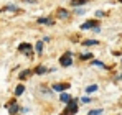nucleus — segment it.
Masks as SVG:
<instances>
[{"label": "nucleus", "instance_id": "f257e3e1", "mask_svg": "<svg viewBox=\"0 0 122 115\" xmlns=\"http://www.w3.org/2000/svg\"><path fill=\"white\" fill-rule=\"evenodd\" d=\"M78 99H73L71 102H68V105H66V109H64V112H63V115H74L76 112H78Z\"/></svg>", "mask_w": 122, "mask_h": 115}, {"label": "nucleus", "instance_id": "f03ea898", "mask_svg": "<svg viewBox=\"0 0 122 115\" xmlns=\"http://www.w3.org/2000/svg\"><path fill=\"white\" fill-rule=\"evenodd\" d=\"M60 64L63 67H69V66L73 64V53H71V51L64 53V54L60 58Z\"/></svg>", "mask_w": 122, "mask_h": 115}, {"label": "nucleus", "instance_id": "7ed1b4c3", "mask_svg": "<svg viewBox=\"0 0 122 115\" xmlns=\"http://www.w3.org/2000/svg\"><path fill=\"white\" fill-rule=\"evenodd\" d=\"M71 86H69V82H64V84H55L53 86V92H66L68 89H69Z\"/></svg>", "mask_w": 122, "mask_h": 115}, {"label": "nucleus", "instance_id": "20e7f679", "mask_svg": "<svg viewBox=\"0 0 122 115\" xmlns=\"http://www.w3.org/2000/svg\"><path fill=\"white\" fill-rule=\"evenodd\" d=\"M96 26H97V21H96V20H89V21H84L79 28L84 31V30H92V28H96Z\"/></svg>", "mask_w": 122, "mask_h": 115}, {"label": "nucleus", "instance_id": "39448f33", "mask_svg": "<svg viewBox=\"0 0 122 115\" xmlns=\"http://www.w3.org/2000/svg\"><path fill=\"white\" fill-rule=\"evenodd\" d=\"M18 51H20V53H25L26 56H31V44H28V43H21L20 46H18Z\"/></svg>", "mask_w": 122, "mask_h": 115}, {"label": "nucleus", "instance_id": "423d86ee", "mask_svg": "<svg viewBox=\"0 0 122 115\" xmlns=\"http://www.w3.org/2000/svg\"><path fill=\"white\" fill-rule=\"evenodd\" d=\"M89 3V0H71V7L73 8H78V7H84V5H87Z\"/></svg>", "mask_w": 122, "mask_h": 115}, {"label": "nucleus", "instance_id": "0eeeda50", "mask_svg": "<svg viewBox=\"0 0 122 115\" xmlns=\"http://www.w3.org/2000/svg\"><path fill=\"white\" fill-rule=\"evenodd\" d=\"M58 17H60L61 20H66L69 17V12H68L66 8H60V10H58Z\"/></svg>", "mask_w": 122, "mask_h": 115}, {"label": "nucleus", "instance_id": "6e6552de", "mask_svg": "<svg viewBox=\"0 0 122 115\" xmlns=\"http://www.w3.org/2000/svg\"><path fill=\"white\" fill-rule=\"evenodd\" d=\"M43 46H45V41H43V39H40V41H36V44H35L36 54H41V53H43Z\"/></svg>", "mask_w": 122, "mask_h": 115}, {"label": "nucleus", "instance_id": "1a4fd4ad", "mask_svg": "<svg viewBox=\"0 0 122 115\" xmlns=\"http://www.w3.org/2000/svg\"><path fill=\"white\" fill-rule=\"evenodd\" d=\"M60 100H61V102H64V104H68V102H71L73 99H71V96H69V94L61 92V94H60Z\"/></svg>", "mask_w": 122, "mask_h": 115}, {"label": "nucleus", "instance_id": "9d476101", "mask_svg": "<svg viewBox=\"0 0 122 115\" xmlns=\"http://www.w3.org/2000/svg\"><path fill=\"white\" fill-rule=\"evenodd\" d=\"M35 72H36V74H46V72H50V69H48L46 66H36V67H35Z\"/></svg>", "mask_w": 122, "mask_h": 115}, {"label": "nucleus", "instance_id": "9b49d317", "mask_svg": "<svg viewBox=\"0 0 122 115\" xmlns=\"http://www.w3.org/2000/svg\"><path fill=\"white\" fill-rule=\"evenodd\" d=\"M92 58H94L92 53H82V54H79V59H81V61H89V59H92Z\"/></svg>", "mask_w": 122, "mask_h": 115}, {"label": "nucleus", "instance_id": "f8f14e48", "mask_svg": "<svg viewBox=\"0 0 122 115\" xmlns=\"http://www.w3.org/2000/svg\"><path fill=\"white\" fill-rule=\"evenodd\" d=\"M99 44V41H96V39H86V41H82V46H97Z\"/></svg>", "mask_w": 122, "mask_h": 115}, {"label": "nucleus", "instance_id": "ddd939ff", "mask_svg": "<svg viewBox=\"0 0 122 115\" xmlns=\"http://www.w3.org/2000/svg\"><path fill=\"white\" fill-rule=\"evenodd\" d=\"M18 110H20V107H18L17 104H12V105L8 107V112H10V115H15Z\"/></svg>", "mask_w": 122, "mask_h": 115}, {"label": "nucleus", "instance_id": "4468645a", "mask_svg": "<svg viewBox=\"0 0 122 115\" xmlns=\"http://www.w3.org/2000/svg\"><path fill=\"white\" fill-rule=\"evenodd\" d=\"M38 23L40 25H53L55 21H53V18H38Z\"/></svg>", "mask_w": 122, "mask_h": 115}, {"label": "nucleus", "instance_id": "2eb2a0df", "mask_svg": "<svg viewBox=\"0 0 122 115\" xmlns=\"http://www.w3.org/2000/svg\"><path fill=\"white\" fill-rule=\"evenodd\" d=\"M25 92V86L23 84H18L17 87H15V96H21Z\"/></svg>", "mask_w": 122, "mask_h": 115}, {"label": "nucleus", "instance_id": "dca6fc26", "mask_svg": "<svg viewBox=\"0 0 122 115\" xmlns=\"http://www.w3.org/2000/svg\"><path fill=\"white\" fill-rule=\"evenodd\" d=\"M99 87H97V84H92V86H87L86 87V94H91V92H96Z\"/></svg>", "mask_w": 122, "mask_h": 115}, {"label": "nucleus", "instance_id": "f3484780", "mask_svg": "<svg viewBox=\"0 0 122 115\" xmlns=\"http://www.w3.org/2000/svg\"><path fill=\"white\" fill-rule=\"evenodd\" d=\"M92 66H97V67H102V69H107L106 64H104L102 61H97V59H92Z\"/></svg>", "mask_w": 122, "mask_h": 115}, {"label": "nucleus", "instance_id": "a211bd4d", "mask_svg": "<svg viewBox=\"0 0 122 115\" xmlns=\"http://www.w3.org/2000/svg\"><path fill=\"white\" fill-rule=\"evenodd\" d=\"M30 74H31V71H30V69H25L23 72H20V81H23V79H26V77L30 76Z\"/></svg>", "mask_w": 122, "mask_h": 115}, {"label": "nucleus", "instance_id": "6ab92c4d", "mask_svg": "<svg viewBox=\"0 0 122 115\" xmlns=\"http://www.w3.org/2000/svg\"><path fill=\"white\" fill-rule=\"evenodd\" d=\"M94 15H96V18H104V17H106V12H102V10H97Z\"/></svg>", "mask_w": 122, "mask_h": 115}, {"label": "nucleus", "instance_id": "aec40b11", "mask_svg": "<svg viewBox=\"0 0 122 115\" xmlns=\"http://www.w3.org/2000/svg\"><path fill=\"white\" fill-rule=\"evenodd\" d=\"M3 10H10V12H17V10H18V7H17V5H8V7H5Z\"/></svg>", "mask_w": 122, "mask_h": 115}, {"label": "nucleus", "instance_id": "412c9836", "mask_svg": "<svg viewBox=\"0 0 122 115\" xmlns=\"http://www.w3.org/2000/svg\"><path fill=\"white\" fill-rule=\"evenodd\" d=\"M74 13L76 15H84V8H74Z\"/></svg>", "mask_w": 122, "mask_h": 115}, {"label": "nucleus", "instance_id": "4be33fe9", "mask_svg": "<svg viewBox=\"0 0 122 115\" xmlns=\"http://www.w3.org/2000/svg\"><path fill=\"white\" fill-rule=\"evenodd\" d=\"M102 110H89V115H101Z\"/></svg>", "mask_w": 122, "mask_h": 115}, {"label": "nucleus", "instance_id": "5701e85b", "mask_svg": "<svg viewBox=\"0 0 122 115\" xmlns=\"http://www.w3.org/2000/svg\"><path fill=\"white\" fill-rule=\"evenodd\" d=\"M81 102H82V104H89V102H91V99H89V97H82Z\"/></svg>", "mask_w": 122, "mask_h": 115}, {"label": "nucleus", "instance_id": "b1692460", "mask_svg": "<svg viewBox=\"0 0 122 115\" xmlns=\"http://www.w3.org/2000/svg\"><path fill=\"white\" fill-rule=\"evenodd\" d=\"M119 2H121V3H122V0H119Z\"/></svg>", "mask_w": 122, "mask_h": 115}]
</instances>
